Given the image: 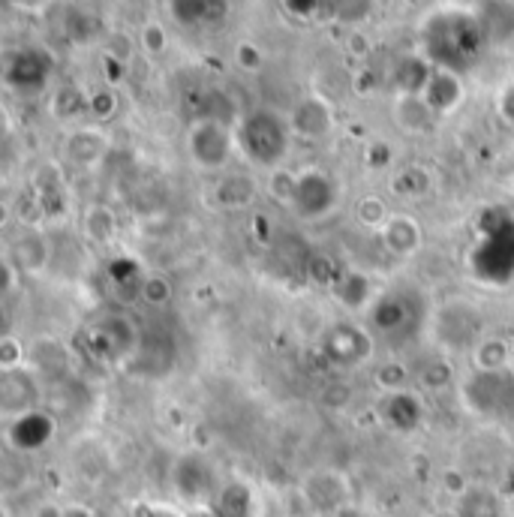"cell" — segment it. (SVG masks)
Wrapping results in <instances>:
<instances>
[{
    "label": "cell",
    "mask_w": 514,
    "mask_h": 517,
    "mask_svg": "<svg viewBox=\"0 0 514 517\" xmlns=\"http://www.w3.org/2000/svg\"><path fill=\"white\" fill-rule=\"evenodd\" d=\"M187 517H223V514H220V508L214 502H208V505H190Z\"/></svg>",
    "instance_id": "b9f144b4"
},
{
    "label": "cell",
    "mask_w": 514,
    "mask_h": 517,
    "mask_svg": "<svg viewBox=\"0 0 514 517\" xmlns=\"http://www.w3.org/2000/svg\"><path fill=\"white\" fill-rule=\"evenodd\" d=\"M64 517H100L91 505H85V502H67L64 505Z\"/></svg>",
    "instance_id": "ab89813d"
},
{
    "label": "cell",
    "mask_w": 514,
    "mask_h": 517,
    "mask_svg": "<svg viewBox=\"0 0 514 517\" xmlns=\"http://www.w3.org/2000/svg\"><path fill=\"white\" fill-rule=\"evenodd\" d=\"M259 187L250 175H229L217 184L214 190V202L223 208H244L256 199Z\"/></svg>",
    "instance_id": "ac0fdd59"
},
{
    "label": "cell",
    "mask_w": 514,
    "mask_h": 517,
    "mask_svg": "<svg viewBox=\"0 0 514 517\" xmlns=\"http://www.w3.org/2000/svg\"><path fill=\"white\" fill-rule=\"evenodd\" d=\"M109 55H112L115 61L127 64V61L133 58V43H130V37H127V34H115L112 43H109Z\"/></svg>",
    "instance_id": "f35d334b"
},
{
    "label": "cell",
    "mask_w": 514,
    "mask_h": 517,
    "mask_svg": "<svg viewBox=\"0 0 514 517\" xmlns=\"http://www.w3.org/2000/svg\"><path fill=\"white\" fill-rule=\"evenodd\" d=\"M430 187H433L430 172L421 169V166H409V169H403V172L394 178V190H397L400 196H424Z\"/></svg>",
    "instance_id": "83f0119b"
},
{
    "label": "cell",
    "mask_w": 514,
    "mask_h": 517,
    "mask_svg": "<svg viewBox=\"0 0 514 517\" xmlns=\"http://www.w3.org/2000/svg\"><path fill=\"white\" fill-rule=\"evenodd\" d=\"M64 151H67V160H70L73 166L91 169V166H97V163L106 157V151H109V136H106L100 127H79V130H73V133L67 136Z\"/></svg>",
    "instance_id": "7c38bea8"
},
{
    "label": "cell",
    "mask_w": 514,
    "mask_h": 517,
    "mask_svg": "<svg viewBox=\"0 0 514 517\" xmlns=\"http://www.w3.org/2000/svg\"><path fill=\"white\" fill-rule=\"evenodd\" d=\"M49 76V64L40 52H22L16 61L7 64V82L10 88H19L25 94H34Z\"/></svg>",
    "instance_id": "2e32d148"
},
{
    "label": "cell",
    "mask_w": 514,
    "mask_h": 517,
    "mask_svg": "<svg viewBox=\"0 0 514 517\" xmlns=\"http://www.w3.org/2000/svg\"><path fill=\"white\" fill-rule=\"evenodd\" d=\"M433 70L436 67L424 55H409V58L397 61V67H394V88H397V94H424Z\"/></svg>",
    "instance_id": "e0dca14e"
},
{
    "label": "cell",
    "mask_w": 514,
    "mask_h": 517,
    "mask_svg": "<svg viewBox=\"0 0 514 517\" xmlns=\"http://www.w3.org/2000/svg\"><path fill=\"white\" fill-rule=\"evenodd\" d=\"M13 4H19L22 10H40L46 0H13Z\"/></svg>",
    "instance_id": "ee69618b"
},
{
    "label": "cell",
    "mask_w": 514,
    "mask_h": 517,
    "mask_svg": "<svg viewBox=\"0 0 514 517\" xmlns=\"http://www.w3.org/2000/svg\"><path fill=\"white\" fill-rule=\"evenodd\" d=\"M289 4V10H295V13H310V7H316V0H286Z\"/></svg>",
    "instance_id": "7bdbcfd3"
},
{
    "label": "cell",
    "mask_w": 514,
    "mask_h": 517,
    "mask_svg": "<svg viewBox=\"0 0 514 517\" xmlns=\"http://www.w3.org/2000/svg\"><path fill=\"white\" fill-rule=\"evenodd\" d=\"M28 349L25 343L16 337V334H4L0 337V370L4 373H16V370H25L28 367Z\"/></svg>",
    "instance_id": "484cf974"
},
{
    "label": "cell",
    "mask_w": 514,
    "mask_h": 517,
    "mask_svg": "<svg viewBox=\"0 0 514 517\" xmlns=\"http://www.w3.org/2000/svg\"><path fill=\"white\" fill-rule=\"evenodd\" d=\"M16 265L22 271H43L49 265V247L40 232H25V238L16 244Z\"/></svg>",
    "instance_id": "7402d4cb"
},
{
    "label": "cell",
    "mask_w": 514,
    "mask_h": 517,
    "mask_svg": "<svg viewBox=\"0 0 514 517\" xmlns=\"http://www.w3.org/2000/svg\"><path fill=\"white\" fill-rule=\"evenodd\" d=\"M34 517H64V505H58V502H40L37 505V511H34Z\"/></svg>",
    "instance_id": "60d3db41"
},
{
    "label": "cell",
    "mask_w": 514,
    "mask_h": 517,
    "mask_svg": "<svg viewBox=\"0 0 514 517\" xmlns=\"http://www.w3.org/2000/svg\"><path fill=\"white\" fill-rule=\"evenodd\" d=\"M340 202L337 184L322 169H304L298 172V196H295V214L304 220H322L328 217Z\"/></svg>",
    "instance_id": "8992f818"
},
{
    "label": "cell",
    "mask_w": 514,
    "mask_h": 517,
    "mask_svg": "<svg viewBox=\"0 0 514 517\" xmlns=\"http://www.w3.org/2000/svg\"><path fill=\"white\" fill-rule=\"evenodd\" d=\"M454 517H514V514L508 511L505 499L496 490L469 484V490L457 496Z\"/></svg>",
    "instance_id": "5bb4252c"
},
{
    "label": "cell",
    "mask_w": 514,
    "mask_h": 517,
    "mask_svg": "<svg viewBox=\"0 0 514 517\" xmlns=\"http://www.w3.org/2000/svg\"><path fill=\"white\" fill-rule=\"evenodd\" d=\"M88 109H91V115H94L97 121H109V118L118 112V100H115L112 91H97V94L88 100Z\"/></svg>",
    "instance_id": "836d02e7"
},
{
    "label": "cell",
    "mask_w": 514,
    "mask_h": 517,
    "mask_svg": "<svg viewBox=\"0 0 514 517\" xmlns=\"http://www.w3.org/2000/svg\"><path fill=\"white\" fill-rule=\"evenodd\" d=\"M85 235L94 244H112L115 235H118V217H115V211L106 208V205H91L88 214H85Z\"/></svg>",
    "instance_id": "ffe728a7"
},
{
    "label": "cell",
    "mask_w": 514,
    "mask_h": 517,
    "mask_svg": "<svg viewBox=\"0 0 514 517\" xmlns=\"http://www.w3.org/2000/svg\"><path fill=\"white\" fill-rule=\"evenodd\" d=\"M304 499L316 511H337L349 499V484L340 472H316L304 481Z\"/></svg>",
    "instance_id": "8fae6325"
},
{
    "label": "cell",
    "mask_w": 514,
    "mask_h": 517,
    "mask_svg": "<svg viewBox=\"0 0 514 517\" xmlns=\"http://www.w3.org/2000/svg\"><path fill=\"white\" fill-rule=\"evenodd\" d=\"M388 217H391V211H388V205H385L382 196H364V199L355 205V220H358L364 229L379 232V229L385 226Z\"/></svg>",
    "instance_id": "d4e9b609"
},
{
    "label": "cell",
    "mask_w": 514,
    "mask_h": 517,
    "mask_svg": "<svg viewBox=\"0 0 514 517\" xmlns=\"http://www.w3.org/2000/svg\"><path fill=\"white\" fill-rule=\"evenodd\" d=\"M238 151V136L217 115H199L187 130V154L196 169L220 172L232 163Z\"/></svg>",
    "instance_id": "3957f363"
},
{
    "label": "cell",
    "mask_w": 514,
    "mask_h": 517,
    "mask_svg": "<svg viewBox=\"0 0 514 517\" xmlns=\"http://www.w3.org/2000/svg\"><path fill=\"white\" fill-rule=\"evenodd\" d=\"M421 97L436 112V118H445V115H451V112H457L463 106L466 88H463L460 73H451V70H439L436 67Z\"/></svg>",
    "instance_id": "30bf717a"
},
{
    "label": "cell",
    "mask_w": 514,
    "mask_h": 517,
    "mask_svg": "<svg viewBox=\"0 0 514 517\" xmlns=\"http://www.w3.org/2000/svg\"><path fill=\"white\" fill-rule=\"evenodd\" d=\"M379 238H382L385 253H391L394 259H412L424 244V229L412 214L391 211V217L379 229Z\"/></svg>",
    "instance_id": "ba28073f"
},
{
    "label": "cell",
    "mask_w": 514,
    "mask_h": 517,
    "mask_svg": "<svg viewBox=\"0 0 514 517\" xmlns=\"http://www.w3.org/2000/svg\"><path fill=\"white\" fill-rule=\"evenodd\" d=\"M463 406L484 418H502L508 403L514 400V376L511 370H475L472 379L460 385Z\"/></svg>",
    "instance_id": "277c9868"
},
{
    "label": "cell",
    "mask_w": 514,
    "mask_h": 517,
    "mask_svg": "<svg viewBox=\"0 0 514 517\" xmlns=\"http://www.w3.org/2000/svg\"><path fill=\"white\" fill-rule=\"evenodd\" d=\"M325 346H328L331 361H337L343 367H355V364L367 361L370 352H373L370 334L364 328H358V325H337V328H331L328 337H325Z\"/></svg>",
    "instance_id": "9c48e42d"
},
{
    "label": "cell",
    "mask_w": 514,
    "mask_h": 517,
    "mask_svg": "<svg viewBox=\"0 0 514 517\" xmlns=\"http://www.w3.org/2000/svg\"><path fill=\"white\" fill-rule=\"evenodd\" d=\"M475 370H505L508 367V343L502 337H484L472 349Z\"/></svg>",
    "instance_id": "603a6c76"
},
{
    "label": "cell",
    "mask_w": 514,
    "mask_h": 517,
    "mask_svg": "<svg viewBox=\"0 0 514 517\" xmlns=\"http://www.w3.org/2000/svg\"><path fill=\"white\" fill-rule=\"evenodd\" d=\"M421 43H424V58L433 67L451 73L469 70L478 61L481 49L487 46L478 13H466V10L433 13L421 28Z\"/></svg>",
    "instance_id": "6da1fadb"
},
{
    "label": "cell",
    "mask_w": 514,
    "mask_h": 517,
    "mask_svg": "<svg viewBox=\"0 0 514 517\" xmlns=\"http://www.w3.org/2000/svg\"><path fill=\"white\" fill-rule=\"evenodd\" d=\"M169 7L181 25H196V22H208L211 0H169Z\"/></svg>",
    "instance_id": "4dcf8cb0"
},
{
    "label": "cell",
    "mask_w": 514,
    "mask_h": 517,
    "mask_svg": "<svg viewBox=\"0 0 514 517\" xmlns=\"http://www.w3.org/2000/svg\"><path fill=\"white\" fill-rule=\"evenodd\" d=\"M337 298L343 307L349 310H364L373 298V286H370V277L367 274H358V271H349L340 283H337Z\"/></svg>",
    "instance_id": "d6986e66"
},
{
    "label": "cell",
    "mask_w": 514,
    "mask_h": 517,
    "mask_svg": "<svg viewBox=\"0 0 514 517\" xmlns=\"http://www.w3.org/2000/svg\"><path fill=\"white\" fill-rule=\"evenodd\" d=\"M133 517H187V511L172 502H139L133 508Z\"/></svg>",
    "instance_id": "e575fe53"
},
{
    "label": "cell",
    "mask_w": 514,
    "mask_h": 517,
    "mask_svg": "<svg viewBox=\"0 0 514 517\" xmlns=\"http://www.w3.org/2000/svg\"><path fill=\"white\" fill-rule=\"evenodd\" d=\"M346 52H349L352 58H367V55L373 52V43H370V37H367L361 28H355V31H349V37H346Z\"/></svg>",
    "instance_id": "8d00e7d4"
},
{
    "label": "cell",
    "mask_w": 514,
    "mask_h": 517,
    "mask_svg": "<svg viewBox=\"0 0 514 517\" xmlns=\"http://www.w3.org/2000/svg\"><path fill=\"white\" fill-rule=\"evenodd\" d=\"M172 487L190 505L217 502V496L223 490V487H217L214 466L199 451H190V454H184V457L175 460V466H172Z\"/></svg>",
    "instance_id": "5b68a950"
},
{
    "label": "cell",
    "mask_w": 514,
    "mask_h": 517,
    "mask_svg": "<svg viewBox=\"0 0 514 517\" xmlns=\"http://www.w3.org/2000/svg\"><path fill=\"white\" fill-rule=\"evenodd\" d=\"M478 22L487 43H511L514 40V0H487L478 10Z\"/></svg>",
    "instance_id": "9a60e30c"
},
{
    "label": "cell",
    "mask_w": 514,
    "mask_h": 517,
    "mask_svg": "<svg viewBox=\"0 0 514 517\" xmlns=\"http://www.w3.org/2000/svg\"><path fill=\"white\" fill-rule=\"evenodd\" d=\"M391 157H394V151H391V145H385V142H370V145L364 148V163H367L370 169H385V166L391 163Z\"/></svg>",
    "instance_id": "d590c367"
},
{
    "label": "cell",
    "mask_w": 514,
    "mask_h": 517,
    "mask_svg": "<svg viewBox=\"0 0 514 517\" xmlns=\"http://www.w3.org/2000/svg\"><path fill=\"white\" fill-rule=\"evenodd\" d=\"M139 49H142L148 58L166 55V49H169V31H166V25L157 22V19L145 22L142 31H139Z\"/></svg>",
    "instance_id": "4316f807"
},
{
    "label": "cell",
    "mask_w": 514,
    "mask_h": 517,
    "mask_svg": "<svg viewBox=\"0 0 514 517\" xmlns=\"http://www.w3.org/2000/svg\"><path fill=\"white\" fill-rule=\"evenodd\" d=\"M268 196L286 208L295 205V196H298V172H289L286 166L280 169H271L268 175Z\"/></svg>",
    "instance_id": "cb8c5ba5"
},
{
    "label": "cell",
    "mask_w": 514,
    "mask_h": 517,
    "mask_svg": "<svg viewBox=\"0 0 514 517\" xmlns=\"http://www.w3.org/2000/svg\"><path fill=\"white\" fill-rule=\"evenodd\" d=\"M394 121L403 133L421 136L430 133L436 124V112L424 103L421 94H397L394 97Z\"/></svg>",
    "instance_id": "4fadbf2b"
},
{
    "label": "cell",
    "mask_w": 514,
    "mask_h": 517,
    "mask_svg": "<svg viewBox=\"0 0 514 517\" xmlns=\"http://www.w3.org/2000/svg\"><path fill=\"white\" fill-rule=\"evenodd\" d=\"M496 112H499V118H502L508 127H514V82L505 85V88L499 91V97H496Z\"/></svg>",
    "instance_id": "74e56055"
},
{
    "label": "cell",
    "mask_w": 514,
    "mask_h": 517,
    "mask_svg": "<svg viewBox=\"0 0 514 517\" xmlns=\"http://www.w3.org/2000/svg\"><path fill=\"white\" fill-rule=\"evenodd\" d=\"M139 295L148 307H166L172 301V283L160 274L154 277H145L142 286H139Z\"/></svg>",
    "instance_id": "f546056e"
},
{
    "label": "cell",
    "mask_w": 514,
    "mask_h": 517,
    "mask_svg": "<svg viewBox=\"0 0 514 517\" xmlns=\"http://www.w3.org/2000/svg\"><path fill=\"white\" fill-rule=\"evenodd\" d=\"M289 127H292V136L319 142L334 130V106L322 94H307L292 106Z\"/></svg>",
    "instance_id": "52a82bcc"
},
{
    "label": "cell",
    "mask_w": 514,
    "mask_h": 517,
    "mask_svg": "<svg viewBox=\"0 0 514 517\" xmlns=\"http://www.w3.org/2000/svg\"><path fill=\"white\" fill-rule=\"evenodd\" d=\"M235 64H238V70H244V73H259V70L265 67V52H262L253 40H241V43L235 46Z\"/></svg>",
    "instance_id": "d6a6232c"
},
{
    "label": "cell",
    "mask_w": 514,
    "mask_h": 517,
    "mask_svg": "<svg viewBox=\"0 0 514 517\" xmlns=\"http://www.w3.org/2000/svg\"><path fill=\"white\" fill-rule=\"evenodd\" d=\"M85 106H88V100H85L76 88H61V91L52 97V112H55V118H73V115H79Z\"/></svg>",
    "instance_id": "1f68e13d"
},
{
    "label": "cell",
    "mask_w": 514,
    "mask_h": 517,
    "mask_svg": "<svg viewBox=\"0 0 514 517\" xmlns=\"http://www.w3.org/2000/svg\"><path fill=\"white\" fill-rule=\"evenodd\" d=\"M238 151L262 169H280L286 154H289V142H292V127L289 118H283L274 109H253L241 118L238 130Z\"/></svg>",
    "instance_id": "7a4b0ae2"
},
{
    "label": "cell",
    "mask_w": 514,
    "mask_h": 517,
    "mask_svg": "<svg viewBox=\"0 0 514 517\" xmlns=\"http://www.w3.org/2000/svg\"><path fill=\"white\" fill-rule=\"evenodd\" d=\"M376 385L379 388H385L388 394H403L406 391V385H409V370H406V364L403 361H385L379 370H376Z\"/></svg>",
    "instance_id": "f1b7e54d"
},
{
    "label": "cell",
    "mask_w": 514,
    "mask_h": 517,
    "mask_svg": "<svg viewBox=\"0 0 514 517\" xmlns=\"http://www.w3.org/2000/svg\"><path fill=\"white\" fill-rule=\"evenodd\" d=\"M376 0H328V13L337 25L346 28H361L370 16H373Z\"/></svg>",
    "instance_id": "44dd1931"
}]
</instances>
